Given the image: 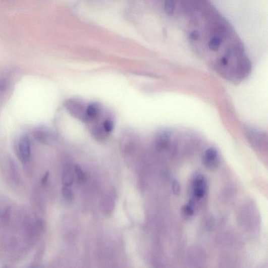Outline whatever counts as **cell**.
<instances>
[{"instance_id": "cell-1", "label": "cell", "mask_w": 268, "mask_h": 268, "mask_svg": "<svg viewBox=\"0 0 268 268\" xmlns=\"http://www.w3.org/2000/svg\"><path fill=\"white\" fill-rule=\"evenodd\" d=\"M65 107L69 114L84 123L87 122V105L77 98H69L65 102Z\"/></svg>"}, {"instance_id": "cell-2", "label": "cell", "mask_w": 268, "mask_h": 268, "mask_svg": "<svg viewBox=\"0 0 268 268\" xmlns=\"http://www.w3.org/2000/svg\"><path fill=\"white\" fill-rule=\"evenodd\" d=\"M203 162L208 170L216 171L220 165V158L218 151L213 148L206 149L203 155Z\"/></svg>"}, {"instance_id": "cell-3", "label": "cell", "mask_w": 268, "mask_h": 268, "mask_svg": "<svg viewBox=\"0 0 268 268\" xmlns=\"http://www.w3.org/2000/svg\"><path fill=\"white\" fill-rule=\"evenodd\" d=\"M18 153L20 159L23 163L30 161L31 157V144L29 137L24 135L22 136L19 141Z\"/></svg>"}, {"instance_id": "cell-4", "label": "cell", "mask_w": 268, "mask_h": 268, "mask_svg": "<svg viewBox=\"0 0 268 268\" xmlns=\"http://www.w3.org/2000/svg\"><path fill=\"white\" fill-rule=\"evenodd\" d=\"M86 114L87 124L99 119L103 115L102 105L96 102L90 103L87 106Z\"/></svg>"}, {"instance_id": "cell-5", "label": "cell", "mask_w": 268, "mask_h": 268, "mask_svg": "<svg viewBox=\"0 0 268 268\" xmlns=\"http://www.w3.org/2000/svg\"><path fill=\"white\" fill-rule=\"evenodd\" d=\"M33 136L38 142L46 144L53 138L51 132L43 127H39L33 131Z\"/></svg>"}, {"instance_id": "cell-6", "label": "cell", "mask_w": 268, "mask_h": 268, "mask_svg": "<svg viewBox=\"0 0 268 268\" xmlns=\"http://www.w3.org/2000/svg\"><path fill=\"white\" fill-rule=\"evenodd\" d=\"M193 189H202L206 191L207 182L205 177L202 175H197L193 181Z\"/></svg>"}, {"instance_id": "cell-7", "label": "cell", "mask_w": 268, "mask_h": 268, "mask_svg": "<svg viewBox=\"0 0 268 268\" xmlns=\"http://www.w3.org/2000/svg\"><path fill=\"white\" fill-rule=\"evenodd\" d=\"M74 180V177L71 173V170H70V168H68V169H67L64 173L63 178V182L64 186H71L73 184Z\"/></svg>"}, {"instance_id": "cell-8", "label": "cell", "mask_w": 268, "mask_h": 268, "mask_svg": "<svg viewBox=\"0 0 268 268\" xmlns=\"http://www.w3.org/2000/svg\"><path fill=\"white\" fill-rule=\"evenodd\" d=\"M183 213L188 217H192L194 214V208L192 203H190L183 207Z\"/></svg>"}, {"instance_id": "cell-9", "label": "cell", "mask_w": 268, "mask_h": 268, "mask_svg": "<svg viewBox=\"0 0 268 268\" xmlns=\"http://www.w3.org/2000/svg\"><path fill=\"white\" fill-rule=\"evenodd\" d=\"M62 194L68 200H72L73 198V192L69 188V187L64 186L62 189Z\"/></svg>"}, {"instance_id": "cell-10", "label": "cell", "mask_w": 268, "mask_h": 268, "mask_svg": "<svg viewBox=\"0 0 268 268\" xmlns=\"http://www.w3.org/2000/svg\"><path fill=\"white\" fill-rule=\"evenodd\" d=\"M9 80L6 77H0V92L5 91L8 87Z\"/></svg>"}, {"instance_id": "cell-11", "label": "cell", "mask_w": 268, "mask_h": 268, "mask_svg": "<svg viewBox=\"0 0 268 268\" xmlns=\"http://www.w3.org/2000/svg\"><path fill=\"white\" fill-rule=\"evenodd\" d=\"M75 172L78 178V179L81 180L83 181L85 180L86 179V175L84 174L83 172L82 171L81 167L79 166H76L75 167Z\"/></svg>"}, {"instance_id": "cell-12", "label": "cell", "mask_w": 268, "mask_h": 268, "mask_svg": "<svg viewBox=\"0 0 268 268\" xmlns=\"http://www.w3.org/2000/svg\"><path fill=\"white\" fill-rule=\"evenodd\" d=\"M172 189L173 193L175 195H178L180 193V186L179 183L177 180H175L173 181L172 185Z\"/></svg>"}, {"instance_id": "cell-13", "label": "cell", "mask_w": 268, "mask_h": 268, "mask_svg": "<svg viewBox=\"0 0 268 268\" xmlns=\"http://www.w3.org/2000/svg\"><path fill=\"white\" fill-rule=\"evenodd\" d=\"M49 173L48 172H47V173L45 174V175H44V177L43 178H42L41 182H42V183H43V185L46 184V183L48 181V178H49Z\"/></svg>"}]
</instances>
